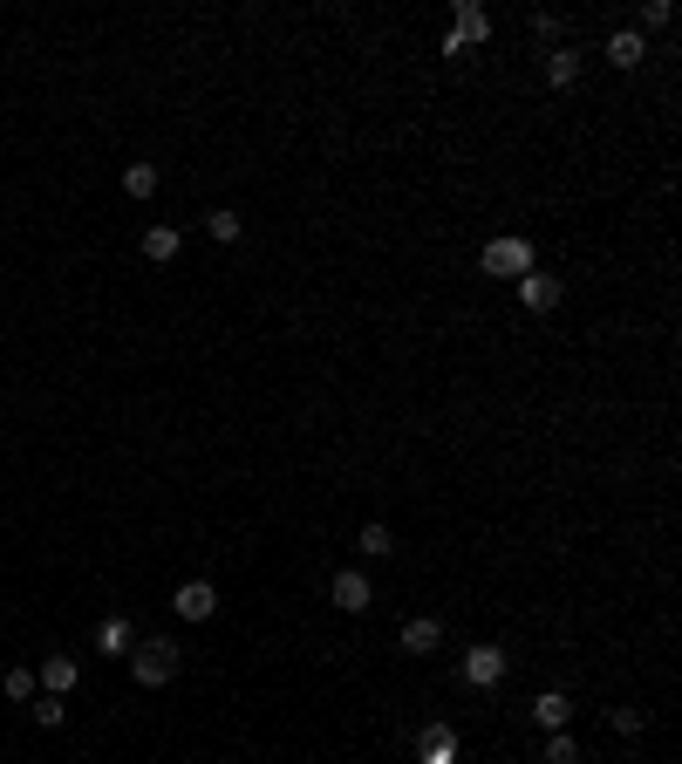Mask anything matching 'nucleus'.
Wrapping results in <instances>:
<instances>
[{"label": "nucleus", "mask_w": 682, "mask_h": 764, "mask_svg": "<svg viewBox=\"0 0 682 764\" xmlns=\"http://www.w3.org/2000/svg\"><path fill=\"white\" fill-rule=\"evenodd\" d=\"M178 662H185V649H178L171 635H151V642L130 649V676H137L144 689H164L171 676H178Z\"/></svg>", "instance_id": "obj_1"}, {"label": "nucleus", "mask_w": 682, "mask_h": 764, "mask_svg": "<svg viewBox=\"0 0 682 764\" xmlns=\"http://www.w3.org/2000/svg\"><path fill=\"white\" fill-rule=\"evenodd\" d=\"M485 273H498V280H526V273H532V246H526V239H512V232L492 239V246H485Z\"/></svg>", "instance_id": "obj_2"}, {"label": "nucleus", "mask_w": 682, "mask_h": 764, "mask_svg": "<svg viewBox=\"0 0 682 764\" xmlns=\"http://www.w3.org/2000/svg\"><path fill=\"white\" fill-rule=\"evenodd\" d=\"M560 301H567V287H560V273H539V267H532L526 280H519V307H526V314H553Z\"/></svg>", "instance_id": "obj_3"}, {"label": "nucleus", "mask_w": 682, "mask_h": 764, "mask_svg": "<svg viewBox=\"0 0 682 764\" xmlns=\"http://www.w3.org/2000/svg\"><path fill=\"white\" fill-rule=\"evenodd\" d=\"M505 669H512V655H505V649H492V642H478V649L464 655V683H471V689L505 683Z\"/></svg>", "instance_id": "obj_4"}, {"label": "nucleus", "mask_w": 682, "mask_h": 764, "mask_svg": "<svg viewBox=\"0 0 682 764\" xmlns=\"http://www.w3.org/2000/svg\"><path fill=\"white\" fill-rule=\"evenodd\" d=\"M171 608L185 614V621H212V614H219V587H212V580H185V587L171 594Z\"/></svg>", "instance_id": "obj_5"}, {"label": "nucleus", "mask_w": 682, "mask_h": 764, "mask_svg": "<svg viewBox=\"0 0 682 764\" xmlns=\"http://www.w3.org/2000/svg\"><path fill=\"white\" fill-rule=\"evenodd\" d=\"M369 601H376L369 573H335V608L341 614H369Z\"/></svg>", "instance_id": "obj_6"}, {"label": "nucleus", "mask_w": 682, "mask_h": 764, "mask_svg": "<svg viewBox=\"0 0 682 764\" xmlns=\"http://www.w3.org/2000/svg\"><path fill=\"white\" fill-rule=\"evenodd\" d=\"M451 35L464 41V48H478V41L492 35V14H485L478 0H457V28H451Z\"/></svg>", "instance_id": "obj_7"}, {"label": "nucleus", "mask_w": 682, "mask_h": 764, "mask_svg": "<svg viewBox=\"0 0 682 764\" xmlns=\"http://www.w3.org/2000/svg\"><path fill=\"white\" fill-rule=\"evenodd\" d=\"M567 717H573V703L560 689H539V696H532V724L539 730H567Z\"/></svg>", "instance_id": "obj_8"}, {"label": "nucleus", "mask_w": 682, "mask_h": 764, "mask_svg": "<svg viewBox=\"0 0 682 764\" xmlns=\"http://www.w3.org/2000/svg\"><path fill=\"white\" fill-rule=\"evenodd\" d=\"M437 642H444V621H430V614H410V621H403V649L410 655H430Z\"/></svg>", "instance_id": "obj_9"}, {"label": "nucleus", "mask_w": 682, "mask_h": 764, "mask_svg": "<svg viewBox=\"0 0 682 764\" xmlns=\"http://www.w3.org/2000/svg\"><path fill=\"white\" fill-rule=\"evenodd\" d=\"M41 689H48V696H69V689H76V655H48V662H41V676H35Z\"/></svg>", "instance_id": "obj_10"}, {"label": "nucleus", "mask_w": 682, "mask_h": 764, "mask_svg": "<svg viewBox=\"0 0 682 764\" xmlns=\"http://www.w3.org/2000/svg\"><path fill=\"white\" fill-rule=\"evenodd\" d=\"M642 35H635V28H621V35H607V62H614V69H642Z\"/></svg>", "instance_id": "obj_11"}, {"label": "nucleus", "mask_w": 682, "mask_h": 764, "mask_svg": "<svg viewBox=\"0 0 682 764\" xmlns=\"http://www.w3.org/2000/svg\"><path fill=\"white\" fill-rule=\"evenodd\" d=\"M144 260H157V267L178 260V226H151L144 232Z\"/></svg>", "instance_id": "obj_12"}, {"label": "nucleus", "mask_w": 682, "mask_h": 764, "mask_svg": "<svg viewBox=\"0 0 682 764\" xmlns=\"http://www.w3.org/2000/svg\"><path fill=\"white\" fill-rule=\"evenodd\" d=\"M546 82H553V89L580 82V55H573V48H553V55H546Z\"/></svg>", "instance_id": "obj_13"}, {"label": "nucleus", "mask_w": 682, "mask_h": 764, "mask_svg": "<svg viewBox=\"0 0 682 764\" xmlns=\"http://www.w3.org/2000/svg\"><path fill=\"white\" fill-rule=\"evenodd\" d=\"M35 724L41 730H62V724H69V703H62V696H48V689H35Z\"/></svg>", "instance_id": "obj_14"}, {"label": "nucleus", "mask_w": 682, "mask_h": 764, "mask_svg": "<svg viewBox=\"0 0 682 764\" xmlns=\"http://www.w3.org/2000/svg\"><path fill=\"white\" fill-rule=\"evenodd\" d=\"M362 553H369V560H389V553H396V533H389L382 519H369V526H362Z\"/></svg>", "instance_id": "obj_15"}, {"label": "nucleus", "mask_w": 682, "mask_h": 764, "mask_svg": "<svg viewBox=\"0 0 682 764\" xmlns=\"http://www.w3.org/2000/svg\"><path fill=\"white\" fill-rule=\"evenodd\" d=\"M35 669H7V676H0V696H14V703H35Z\"/></svg>", "instance_id": "obj_16"}, {"label": "nucleus", "mask_w": 682, "mask_h": 764, "mask_svg": "<svg viewBox=\"0 0 682 764\" xmlns=\"http://www.w3.org/2000/svg\"><path fill=\"white\" fill-rule=\"evenodd\" d=\"M123 191H130V198H151L157 191V164H123Z\"/></svg>", "instance_id": "obj_17"}, {"label": "nucleus", "mask_w": 682, "mask_h": 764, "mask_svg": "<svg viewBox=\"0 0 682 764\" xmlns=\"http://www.w3.org/2000/svg\"><path fill=\"white\" fill-rule=\"evenodd\" d=\"M546 764H580V744L567 730H546Z\"/></svg>", "instance_id": "obj_18"}, {"label": "nucleus", "mask_w": 682, "mask_h": 764, "mask_svg": "<svg viewBox=\"0 0 682 764\" xmlns=\"http://www.w3.org/2000/svg\"><path fill=\"white\" fill-rule=\"evenodd\" d=\"M205 232H212L219 246H232V239L246 232V219H239V212H212V219H205Z\"/></svg>", "instance_id": "obj_19"}, {"label": "nucleus", "mask_w": 682, "mask_h": 764, "mask_svg": "<svg viewBox=\"0 0 682 764\" xmlns=\"http://www.w3.org/2000/svg\"><path fill=\"white\" fill-rule=\"evenodd\" d=\"M96 642H103L110 655H123V649H130V621H103V635H96Z\"/></svg>", "instance_id": "obj_20"}, {"label": "nucleus", "mask_w": 682, "mask_h": 764, "mask_svg": "<svg viewBox=\"0 0 682 764\" xmlns=\"http://www.w3.org/2000/svg\"><path fill=\"white\" fill-rule=\"evenodd\" d=\"M607 724L621 730V737H642V724H648V717H642V710H607Z\"/></svg>", "instance_id": "obj_21"}]
</instances>
